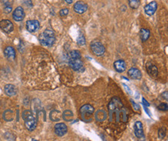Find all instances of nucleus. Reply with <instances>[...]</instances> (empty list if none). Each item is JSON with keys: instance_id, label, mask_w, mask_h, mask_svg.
Listing matches in <instances>:
<instances>
[{"instance_id": "nucleus-1", "label": "nucleus", "mask_w": 168, "mask_h": 141, "mask_svg": "<svg viewBox=\"0 0 168 141\" xmlns=\"http://www.w3.org/2000/svg\"><path fill=\"white\" fill-rule=\"evenodd\" d=\"M108 113H109V119L111 121H124L127 120V112L118 97L112 98V100L108 104Z\"/></svg>"}, {"instance_id": "nucleus-2", "label": "nucleus", "mask_w": 168, "mask_h": 141, "mask_svg": "<svg viewBox=\"0 0 168 141\" xmlns=\"http://www.w3.org/2000/svg\"><path fill=\"white\" fill-rule=\"evenodd\" d=\"M40 44L44 46H52L55 42V36L52 30L46 29L39 36Z\"/></svg>"}, {"instance_id": "nucleus-3", "label": "nucleus", "mask_w": 168, "mask_h": 141, "mask_svg": "<svg viewBox=\"0 0 168 141\" xmlns=\"http://www.w3.org/2000/svg\"><path fill=\"white\" fill-rule=\"evenodd\" d=\"M23 119H24L25 122V126H26V129L30 130V131H33V129H36V118L34 117L33 113L30 110H26L23 113Z\"/></svg>"}, {"instance_id": "nucleus-4", "label": "nucleus", "mask_w": 168, "mask_h": 141, "mask_svg": "<svg viewBox=\"0 0 168 141\" xmlns=\"http://www.w3.org/2000/svg\"><path fill=\"white\" fill-rule=\"evenodd\" d=\"M91 50H92V53L96 55V56H102L104 54L105 49L104 46L98 40H94L92 41L91 43Z\"/></svg>"}, {"instance_id": "nucleus-5", "label": "nucleus", "mask_w": 168, "mask_h": 141, "mask_svg": "<svg viewBox=\"0 0 168 141\" xmlns=\"http://www.w3.org/2000/svg\"><path fill=\"white\" fill-rule=\"evenodd\" d=\"M69 65L74 70L77 72H82L84 70V64L81 61V58H72L69 59Z\"/></svg>"}, {"instance_id": "nucleus-6", "label": "nucleus", "mask_w": 168, "mask_h": 141, "mask_svg": "<svg viewBox=\"0 0 168 141\" xmlns=\"http://www.w3.org/2000/svg\"><path fill=\"white\" fill-rule=\"evenodd\" d=\"M94 107L92 106L89 105V104L83 106L80 109V113L82 119L84 120V121H88V119H87V117H90L92 113H94Z\"/></svg>"}, {"instance_id": "nucleus-7", "label": "nucleus", "mask_w": 168, "mask_h": 141, "mask_svg": "<svg viewBox=\"0 0 168 141\" xmlns=\"http://www.w3.org/2000/svg\"><path fill=\"white\" fill-rule=\"evenodd\" d=\"M0 28L2 29L4 32L9 33L13 31L14 26L12 22H10L8 19H3L0 21Z\"/></svg>"}, {"instance_id": "nucleus-8", "label": "nucleus", "mask_w": 168, "mask_h": 141, "mask_svg": "<svg viewBox=\"0 0 168 141\" xmlns=\"http://www.w3.org/2000/svg\"><path fill=\"white\" fill-rule=\"evenodd\" d=\"M25 17V12H24L23 9L21 7V6H18L16 9L13 11V13H12V18L16 22H20L22 21L23 19Z\"/></svg>"}, {"instance_id": "nucleus-9", "label": "nucleus", "mask_w": 168, "mask_h": 141, "mask_svg": "<svg viewBox=\"0 0 168 141\" xmlns=\"http://www.w3.org/2000/svg\"><path fill=\"white\" fill-rule=\"evenodd\" d=\"M26 29L30 32H35L40 29V22L37 20H28L26 22Z\"/></svg>"}, {"instance_id": "nucleus-10", "label": "nucleus", "mask_w": 168, "mask_h": 141, "mask_svg": "<svg viewBox=\"0 0 168 141\" xmlns=\"http://www.w3.org/2000/svg\"><path fill=\"white\" fill-rule=\"evenodd\" d=\"M54 130H55V133H56L57 135L59 136V137H63L68 132V127L64 123H60L55 125Z\"/></svg>"}, {"instance_id": "nucleus-11", "label": "nucleus", "mask_w": 168, "mask_h": 141, "mask_svg": "<svg viewBox=\"0 0 168 141\" xmlns=\"http://www.w3.org/2000/svg\"><path fill=\"white\" fill-rule=\"evenodd\" d=\"M88 9V5L86 3H84L83 2H77L74 5V10L78 14H82L85 12Z\"/></svg>"}, {"instance_id": "nucleus-12", "label": "nucleus", "mask_w": 168, "mask_h": 141, "mask_svg": "<svg viewBox=\"0 0 168 141\" xmlns=\"http://www.w3.org/2000/svg\"><path fill=\"white\" fill-rule=\"evenodd\" d=\"M156 9H157V4H156V2H155V1H153V2H150L148 5H146V6L144 7L145 12H146V14H147L148 16H153L156 11Z\"/></svg>"}, {"instance_id": "nucleus-13", "label": "nucleus", "mask_w": 168, "mask_h": 141, "mask_svg": "<svg viewBox=\"0 0 168 141\" xmlns=\"http://www.w3.org/2000/svg\"><path fill=\"white\" fill-rule=\"evenodd\" d=\"M128 75L131 79H133V80H140L141 77H142L141 72L137 68L135 67H132L129 70Z\"/></svg>"}, {"instance_id": "nucleus-14", "label": "nucleus", "mask_w": 168, "mask_h": 141, "mask_svg": "<svg viewBox=\"0 0 168 141\" xmlns=\"http://www.w3.org/2000/svg\"><path fill=\"white\" fill-rule=\"evenodd\" d=\"M4 55L7 60L12 61L16 57V51L12 46H7L4 50Z\"/></svg>"}, {"instance_id": "nucleus-15", "label": "nucleus", "mask_w": 168, "mask_h": 141, "mask_svg": "<svg viewBox=\"0 0 168 141\" xmlns=\"http://www.w3.org/2000/svg\"><path fill=\"white\" fill-rule=\"evenodd\" d=\"M135 135L138 138H141L143 137V124L140 121H137L135 123L134 125Z\"/></svg>"}, {"instance_id": "nucleus-16", "label": "nucleus", "mask_w": 168, "mask_h": 141, "mask_svg": "<svg viewBox=\"0 0 168 141\" xmlns=\"http://www.w3.org/2000/svg\"><path fill=\"white\" fill-rule=\"evenodd\" d=\"M4 90L6 95L9 96H13L17 93L16 86L12 85V84H7V85L5 86Z\"/></svg>"}, {"instance_id": "nucleus-17", "label": "nucleus", "mask_w": 168, "mask_h": 141, "mask_svg": "<svg viewBox=\"0 0 168 141\" xmlns=\"http://www.w3.org/2000/svg\"><path fill=\"white\" fill-rule=\"evenodd\" d=\"M114 68L115 70L117 72H119V73H122V72H124L126 70V63L123 60H117L114 63Z\"/></svg>"}, {"instance_id": "nucleus-18", "label": "nucleus", "mask_w": 168, "mask_h": 141, "mask_svg": "<svg viewBox=\"0 0 168 141\" xmlns=\"http://www.w3.org/2000/svg\"><path fill=\"white\" fill-rule=\"evenodd\" d=\"M146 70H147V72L150 74V76H153V77H156V76L158 74V70L154 65L151 63H147Z\"/></svg>"}, {"instance_id": "nucleus-19", "label": "nucleus", "mask_w": 168, "mask_h": 141, "mask_svg": "<svg viewBox=\"0 0 168 141\" xmlns=\"http://www.w3.org/2000/svg\"><path fill=\"white\" fill-rule=\"evenodd\" d=\"M140 35L142 41H143L144 42V41H146V40H148V38L150 37V32L148 29H140Z\"/></svg>"}, {"instance_id": "nucleus-20", "label": "nucleus", "mask_w": 168, "mask_h": 141, "mask_svg": "<svg viewBox=\"0 0 168 141\" xmlns=\"http://www.w3.org/2000/svg\"><path fill=\"white\" fill-rule=\"evenodd\" d=\"M106 117H107V114H106L104 110H98L96 112L95 114V119L98 121H103L106 119Z\"/></svg>"}, {"instance_id": "nucleus-21", "label": "nucleus", "mask_w": 168, "mask_h": 141, "mask_svg": "<svg viewBox=\"0 0 168 141\" xmlns=\"http://www.w3.org/2000/svg\"><path fill=\"white\" fill-rule=\"evenodd\" d=\"M61 117V114L57 110H53L50 114V118L52 121H59Z\"/></svg>"}, {"instance_id": "nucleus-22", "label": "nucleus", "mask_w": 168, "mask_h": 141, "mask_svg": "<svg viewBox=\"0 0 168 141\" xmlns=\"http://www.w3.org/2000/svg\"><path fill=\"white\" fill-rule=\"evenodd\" d=\"M63 118L66 121H71L73 118V113L70 110H66L63 113Z\"/></svg>"}, {"instance_id": "nucleus-23", "label": "nucleus", "mask_w": 168, "mask_h": 141, "mask_svg": "<svg viewBox=\"0 0 168 141\" xmlns=\"http://www.w3.org/2000/svg\"><path fill=\"white\" fill-rule=\"evenodd\" d=\"M129 1V5L132 9H136L139 8V6L140 5V0H128Z\"/></svg>"}, {"instance_id": "nucleus-24", "label": "nucleus", "mask_w": 168, "mask_h": 141, "mask_svg": "<svg viewBox=\"0 0 168 141\" xmlns=\"http://www.w3.org/2000/svg\"><path fill=\"white\" fill-rule=\"evenodd\" d=\"M3 118L6 119L5 120H6V121H12V119H13V113L12 111L10 113V110H7L3 114Z\"/></svg>"}, {"instance_id": "nucleus-25", "label": "nucleus", "mask_w": 168, "mask_h": 141, "mask_svg": "<svg viewBox=\"0 0 168 141\" xmlns=\"http://www.w3.org/2000/svg\"><path fill=\"white\" fill-rule=\"evenodd\" d=\"M77 42H78V45H80V46H84V45H85V43H86V42H85V38L83 36H80L78 38V40H77Z\"/></svg>"}, {"instance_id": "nucleus-26", "label": "nucleus", "mask_w": 168, "mask_h": 141, "mask_svg": "<svg viewBox=\"0 0 168 141\" xmlns=\"http://www.w3.org/2000/svg\"><path fill=\"white\" fill-rule=\"evenodd\" d=\"M70 57L72 58H81V54L78 50H73L70 53Z\"/></svg>"}, {"instance_id": "nucleus-27", "label": "nucleus", "mask_w": 168, "mask_h": 141, "mask_svg": "<svg viewBox=\"0 0 168 141\" xmlns=\"http://www.w3.org/2000/svg\"><path fill=\"white\" fill-rule=\"evenodd\" d=\"M4 6H4V9H3V11H4L5 13H7V14H8V13L12 12V6H9V2L8 3H6V4H5Z\"/></svg>"}, {"instance_id": "nucleus-28", "label": "nucleus", "mask_w": 168, "mask_h": 141, "mask_svg": "<svg viewBox=\"0 0 168 141\" xmlns=\"http://www.w3.org/2000/svg\"><path fill=\"white\" fill-rule=\"evenodd\" d=\"M159 137H160V139H163L164 137H165V135H166V133H165V129L164 128H160V129H159Z\"/></svg>"}, {"instance_id": "nucleus-29", "label": "nucleus", "mask_w": 168, "mask_h": 141, "mask_svg": "<svg viewBox=\"0 0 168 141\" xmlns=\"http://www.w3.org/2000/svg\"><path fill=\"white\" fill-rule=\"evenodd\" d=\"M158 109L162 111H167V104H161L158 106Z\"/></svg>"}, {"instance_id": "nucleus-30", "label": "nucleus", "mask_w": 168, "mask_h": 141, "mask_svg": "<svg viewBox=\"0 0 168 141\" xmlns=\"http://www.w3.org/2000/svg\"><path fill=\"white\" fill-rule=\"evenodd\" d=\"M68 9H61L60 11V16H67V15L68 14Z\"/></svg>"}, {"instance_id": "nucleus-31", "label": "nucleus", "mask_w": 168, "mask_h": 141, "mask_svg": "<svg viewBox=\"0 0 168 141\" xmlns=\"http://www.w3.org/2000/svg\"><path fill=\"white\" fill-rule=\"evenodd\" d=\"M23 3L25 6H28V7H31L33 6L32 1L31 0H23Z\"/></svg>"}, {"instance_id": "nucleus-32", "label": "nucleus", "mask_w": 168, "mask_h": 141, "mask_svg": "<svg viewBox=\"0 0 168 141\" xmlns=\"http://www.w3.org/2000/svg\"><path fill=\"white\" fill-rule=\"evenodd\" d=\"M130 101H131V103H132V106H133V108H134L136 110H138L139 109H140V106L138 105V104H136L135 102H133L132 100V99H130Z\"/></svg>"}, {"instance_id": "nucleus-33", "label": "nucleus", "mask_w": 168, "mask_h": 141, "mask_svg": "<svg viewBox=\"0 0 168 141\" xmlns=\"http://www.w3.org/2000/svg\"><path fill=\"white\" fill-rule=\"evenodd\" d=\"M123 86H124L125 89H126V91H127V92H128L129 94H132V91L130 90V89H129V86H126V84H124V83H123Z\"/></svg>"}, {"instance_id": "nucleus-34", "label": "nucleus", "mask_w": 168, "mask_h": 141, "mask_svg": "<svg viewBox=\"0 0 168 141\" xmlns=\"http://www.w3.org/2000/svg\"><path fill=\"white\" fill-rule=\"evenodd\" d=\"M144 109H145V111L146 112V113L148 114L149 117H151V113H150V111L148 109L147 106H144Z\"/></svg>"}, {"instance_id": "nucleus-35", "label": "nucleus", "mask_w": 168, "mask_h": 141, "mask_svg": "<svg viewBox=\"0 0 168 141\" xmlns=\"http://www.w3.org/2000/svg\"><path fill=\"white\" fill-rule=\"evenodd\" d=\"M143 105L145 106H150V104H148L147 101H146L144 98H143Z\"/></svg>"}, {"instance_id": "nucleus-36", "label": "nucleus", "mask_w": 168, "mask_h": 141, "mask_svg": "<svg viewBox=\"0 0 168 141\" xmlns=\"http://www.w3.org/2000/svg\"><path fill=\"white\" fill-rule=\"evenodd\" d=\"M66 2H68V4H71L72 2H73V0H66Z\"/></svg>"}, {"instance_id": "nucleus-37", "label": "nucleus", "mask_w": 168, "mask_h": 141, "mask_svg": "<svg viewBox=\"0 0 168 141\" xmlns=\"http://www.w3.org/2000/svg\"><path fill=\"white\" fill-rule=\"evenodd\" d=\"M2 2H3V4H6V3H8L9 2V0H2Z\"/></svg>"}]
</instances>
